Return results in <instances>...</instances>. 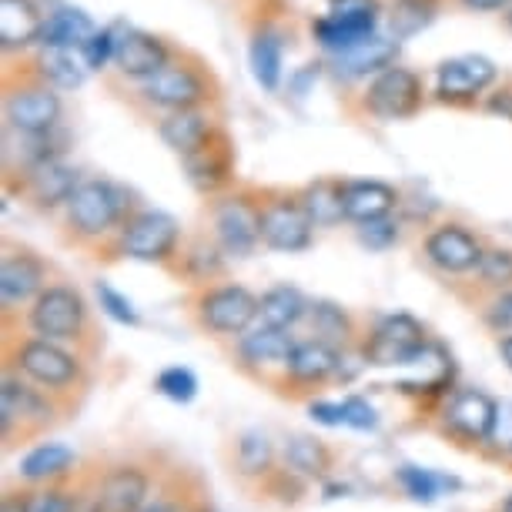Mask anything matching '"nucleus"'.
<instances>
[{
  "label": "nucleus",
  "mask_w": 512,
  "mask_h": 512,
  "mask_svg": "<svg viewBox=\"0 0 512 512\" xmlns=\"http://www.w3.org/2000/svg\"><path fill=\"white\" fill-rule=\"evenodd\" d=\"M452 0H385V34L395 41H412L439 21Z\"/></svg>",
  "instance_id": "36"
},
{
  "label": "nucleus",
  "mask_w": 512,
  "mask_h": 512,
  "mask_svg": "<svg viewBox=\"0 0 512 512\" xmlns=\"http://www.w3.org/2000/svg\"><path fill=\"white\" fill-rule=\"evenodd\" d=\"M168 462L164 452L108 459L98 482V512H144Z\"/></svg>",
  "instance_id": "17"
},
{
  "label": "nucleus",
  "mask_w": 512,
  "mask_h": 512,
  "mask_svg": "<svg viewBox=\"0 0 512 512\" xmlns=\"http://www.w3.org/2000/svg\"><path fill=\"white\" fill-rule=\"evenodd\" d=\"M308 405V415L318 422V425H328V429H335V425H345V412H342V402H325V399H312L305 402Z\"/></svg>",
  "instance_id": "52"
},
{
  "label": "nucleus",
  "mask_w": 512,
  "mask_h": 512,
  "mask_svg": "<svg viewBox=\"0 0 512 512\" xmlns=\"http://www.w3.org/2000/svg\"><path fill=\"white\" fill-rule=\"evenodd\" d=\"M108 88L144 121L191 108H225V81L205 54L181 44L178 54L158 74L138 84H121L108 77Z\"/></svg>",
  "instance_id": "1"
},
{
  "label": "nucleus",
  "mask_w": 512,
  "mask_h": 512,
  "mask_svg": "<svg viewBox=\"0 0 512 512\" xmlns=\"http://www.w3.org/2000/svg\"><path fill=\"white\" fill-rule=\"evenodd\" d=\"M496 512H512V496H506V499H502L499 506H496Z\"/></svg>",
  "instance_id": "56"
},
{
  "label": "nucleus",
  "mask_w": 512,
  "mask_h": 512,
  "mask_svg": "<svg viewBox=\"0 0 512 512\" xmlns=\"http://www.w3.org/2000/svg\"><path fill=\"white\" fill-rule=\"evenodd\" d=\"M94 295H98L101 312L108 315V318H114L118 325L141 328V312L134 308L131 298H128V295H121L114 285H108V282H94Z\"/></svg>",
  "instance_id": "46"
},
{
  "label": "nucleus",
  "mask_w": 512,
  "mask_h": 512,
  "mask_svg": "<svg viewBox=\"0 0 512 512\" xmlns=\"http://www.w3.org/2000/svg\"><path fill=\"white\" fill-rule=\"evenodd\" d=\"M185 318L198 335L218 345H231L251 325H258V295L241 282H211L201 288H188Z\"/></svg>",
  "instance_id": "9"
},
{
  "label": "nucleus",
  "mask_w": 512,
  "mask_h": 512,
  "mask_svg": "<svg viewBox=\"0 0 512 512\" xmlns=\"http://www.w3.org/2000/svg\"><path fill=\"white\" fill-rule=\"evenodd\" d=\"M178 47L181 44L171 41L168 34L124 24L121 41H118V54H114V67L108 71V77L111 81H121V84L148 81V77L158 74L161 67L178 54Z\"/></svg>",
  "instance_id": "23"
},
{
  "label": "nucleus",
  "mask_w": 512,
  "mask_h": 512,
  "mask_svg": "<svg viewBox=\"0 0 512 512\" xmlns=\"http://www.w3.org/2000/svg\"><path fill=\"white\" fill-rule=\"evenodd\" d=\"M185 238V228L171 211L141 205L124 221V228L114 235L111 245L94 255V262H144L168 272L175 265L181 245H185Z\"/></svg>",
  "instance_id": "10"
},
{
  "label": "nucleus",
  "mask_w": 512,
  "mask_h": 512,
  "mask_svg": "<svg viewBox=\"0 0 512 512\" xmlns=\"http://www.w3.org/2000/svg\"><path fill=\"white\" fill-rule=\"evenodd\" d=\"M64 419L67 412L54 395H47L41 385H34L24 375L0 369V442H4V452L44 439Z\"/></svg>",
  "instance_id": "8"
},
{
  "label": "nucleus",
  "mask_w": 512,
  "mask_h": 512,
  "mask_svg": "<svg viewBox=\"0 0 512 512\" xmlns=\"http://www.w3.org/2000/svg\"><path fill=\"white\" fill-rule=\"evenodd\" d=\"M228 472L231 479H238L241 486L255 492L262 482L272 476L278 469V452H275V442L258 429H245L231 439L228 446Z\"/></svg>",
  "instance_id": "29"
},
{
  "label": "nucleus",
  "mask_w": 512,
  "mask_h": 512,
  "mask_svg": "<svg viewBox=\"0 0 512 512\" xmlns=\"http://www.w3.org/2000/svg\"><path fill=\"white\" fill-rule=\"evenodd\" d=\"M121 31H124V21H114V24H101L88 41L81 47V57L88 64L91 74H108L114 67V54H118V41H121Z\"/></svg>",
  "instance_id": "43"
},
{
  "label": "nucleus",
  "mask_w": 512,
  "mask_h": 512,
  "mask_svg": "<svg viewBox=\"0 0 512 512\" xmlns=\"http://www.w3.org/2000/svg\"><path fill=\"white\" fill-rule=\"evenodd\" d=\"M476 318H479V325L486 328L489 335L512 332V288L486 298V302L476 308Z\"/></svg>",
  "instance_id": "47"
},
{
  "label": "nucleus",
  "mask_w": 512,
  "mask_h": 512,
  "mask_svg": "<svg viewBox=\"0 0 512 512\" xmlns=\"http://www.w3.org/2000/svg\"><path fill=\"white\" fill-rule=\"evenodd\" d=\"M198 512H215V506H211V502H205V506H201Z\"/></svg>",
  "instance_id": "57"
},
{
  "label": "nucleus",
  "mask_w": 512,
  "mask_h": 512,
  "mask_svg": "<svg viewBox=\"0 0 512 512\" xmlns=\"http://www.w3.org/2000/svg\"><path fill=\"white\" fill-rule=\"evenodd\" d=\"M512 288V245H502V241H492L489 251L482 255L479 268L472 275H466L462 282L449 285V292L459 298L466 308H476L486 302V298L506 292Z\"/></svg>",
  "instance_id": "27"
},
{
  "label": "nucleus",
  "mask_w": 512,
  "mask_h": 512,
  "mask_svg": "<svg viewBox=\"0 0 512 512\" xmlns=\"http://www.w3.org/2000/svg\"><path fill=\"white\" fill-rule=\"evenodd\" d=\"M154 392L178 405H188V402H195V395H198V375L185 369V365H168V369H161L154 375Z\"/></svg>",
  "instance_id": "45"
},
{
  "label": "nucleus",
  "mask_w": 512,
  "mask_h": 512,
  "mask_svg": "<svg viewBox=\"0 0 512 512\" xmlns=\"http://www.w3.org/2000/svg\"><path fill=\"white\" fill-rule=\"evenodd\" d=\"M338 362H342V349L308 335L295 345L292 359L278 375L272 392L288 402H312L318 392L338 382Z\"/></svg>",
  "instance_id": "22"
},
{
  "label": "nucleus",
  "mask_w": 512,
  "mask_h": 512,
  "mask_svg": "<svg viewBox=\"0 0 512 512\" xmlns=\"http://www.w3.org/2000/svg\"><path fill=\"white\" fill-rule=\"evenodd\" d=\"M138 208L141 198L134 188L108 175H91L77 185L71 201L57 215V235L67 248L94 258L101 248L111 245L114 235L124 228V221Z\"/></svg>",
  "instance_id": "3"
},
{
  "label": "nucleus",
  "mask_w": 512,
  "mask_h": 512,
  "mask_svg": "<svg viewBox=\"0 0 512 512\" xmlns=\"http://www.w3.org/2000/svg\"><path fill=\"white\" fill-rule=\"evenodd\" d=\"M201 231L218 241L231 262H245V258L262 251V231H258V201L255 185L241 181L231 191L218 198H208L201 208Z\"/></svg>",
  "instance_id": "11"
},
{
  "label": "nucleus",
  "mask_w": 512,
  "mask_h": 512,
  "mask_svg": "<svg viewBox=\"0 0 512 512\" xmlns=\"http://www.w3.org/2000/svg\"><path fill=\"white\" fill-rule=\"evenodd\" d=\"M482 114H489V118H502L512 124V74H502L499 84L486 94V101H482Z\"/></svg>",
  "instance_id": "49"
},
{
  "label": "nucleus",
  "mask_w": 512,
  "mask_h": 512,
  "mask_svg": "<svg viewBox=\"0 0 512 512\" xmlns=\"http://www.w3.org/2000/svg\"><path fill=\"white\" fill-rule=\"evenodd\" d=\"M399 54H402V41H395L392 34L382 31V34H375L372 41L352 47V51L322 57L325 77L335 84L338 91H342V98H345V94L362 88L365 81H372V77L379 71H385V67L399 64Z\"/></svg>",
  "instance_id": "24"
},
{
  "label": "nucleus",
  "mask_w": 512,
  "mask_h": 512,
  "mask_svg": "<svg viewBox=\"0 0 512 512\" xmlns=\"http://www.w3.org/2000/svg\"><path fill=\"white\" fill-rule=\"evenodd\" d=\"M318 77H325V61H322V57H318V61L302 64L298 71L288 74V94H295V98H305L308 88H312Z\"/></svg>",
  "instance_id": "51"
},
{
  "label": "nucleus",
  "mask_w": 512,
  "mask_h": 512,
  "mask_svg": "<svg viewBox=\"0 0 512 512\" xmlns=\"http://www.w3.org/2000/svg\"><path fill=\"white\" fill-rule=\"evenodd\" d=\"M98 31L94 17L84 11V7L64 4V0H54L47 4V21H44V34L37 47H61V51H81L84 41Z\"/></svg>",
  "instance_id": "35"
},
{
  "label": "nucleus",
  "mask_w": 512,
  "mask_h": 512,
  "mask_svg": "<svg viewBox=\"0 0 512 512\" xmlns=\"http://www.w3.org/2000/svg\"><path fill=\"white\" fill-rule=\"evenodd\" d=\"M225 124V108H191V111H175L164 114L154 121V134L161 138V144L171 154H188L191 148H198L211 131Z\"/></svg>",
  "instance_id": "32"
},
{
  "label": "nucleus",
  "mask_w": 512,
  "mask_h": 512,
  "mask_svg": "<svg viewBox=\"0 0 512 512\" xmlns=\"http://www.w3.org/2000/svg\"><path fill=\"white\" fill-rule=\"evenodd\" d=\"M512 0H452L456 11H466V14H506Z\"/></svg>",
  "instance_id": "53"
},
{
  "label": "nucleus",
  "mask_w": 512,
  "mask_h": 512,
  "mask_svg": "<svg viewBox=\"0 0 512 512\" xmlns=\"http://www.w3.org/2000/svg\"><path fill=\"white\" fill-rule=\"evenodd\" d=\"M342 175H318L305 185H298V198L312 218V225L318 231H335L342 225H349V215H345V198H342Z\"/></svg>",
  "instance_id": "33"
},
{
  "label": "nucleus",
  "mask_w": 512,
  "mask_h": 512,
  "mask_svg": "<svg viewBox=\"0 0 512 512\" xmlns=\"http://www.w3.org/2000/svg\"><path fill=\"white\" fill-rule=\"evenodd\" d=\"M228 268H231V258L218 248V241L205 235V231H195V235L185 238L175 265L168 268V275L185 288H201L211 282H225Z\"/></svg>",
  "instance_id": "26"
},
{
  "label": "nucleus",
  "mask_w": 512,
  "mask_h": 512,
  "mask_svg": "<svg viewBox=\"0 0 512 512\" xmlns=\"http://www.w3.org/2000/svg\"><path fill=\"white\" fill-rule=\"evenodd\" d=\"M308 308H312V298H308L302 288L278 282L258 295V322L295 332V328L308 318Z\"/></svg>",
  "instance_id": "38"
},
{
  "label": "nucleus",
  "mask_w": 512,
  "mask_h": 512,
  "mask_svg": "<svg viewBox=\"0 0 512 512\" xmlns=\"http://www.w3.org/2000/svg\"><path fill=\"white\" fill-rule=\"evenodd\" d=\"M0 114L4 131L14 134H47L64 128V91L47 84L41 74L27 64L24 54L4 57L0 71Z\"/></svg>",
  "instance_id": "5"
},
{
  "label": "nucleus",
  "mask_w": 512,
  "mask_h": 512,
  "mask_svg": "<svg viewBox=\"0 0 512 512\" xmlns=\"http://www.w3.org/2000/svg\"><path fill=\"white\" fill-rule=\"evenodd\" d=\"M305 325H308V332H312V338L335 345V349H355L365 332L362 322L349 312V308L338 305V302H328V298H315L312 308H308Z\"/></svg>",
  "instance_id": "34"
},
{
  "label": "nucleus",
  "mask_w": 512,
  "mask_h": 512,
  "mask_svg": "<svg viewBox=\"0 0 512 512\" xmlns=\"http://www.w3.org/2000/svg\"><path fill=\"white\" fill-rule=\"evenodd\" d=\"M342 412H345V425L355 429V432H375V429H379V412L372 409V402L365 399V395H345Z\"/></svg>",
  "instance_id": "48"
},
{
  "label": "nucleus",
  "mask_w": 512,
  "mask_h": 512,
  "mask_svg": "<svg viewBox=\"0 0 512 512\" xmlns=\"http://www.w3.org/2000/svg\"><path fill=\"white\" fill-rule=\"evenodd\" d=\"M342 198H345L349 225H362V221H375L385 215H399L402 201H405L402 188H395L392 181H382V178H345Z\"/></svg>",
  "instance_id": "30"
},
{
  "label": "nucleus",
  "mask_w": 512,
  "mask_h": 512,
  "mask_svg": "<svg viewBox=\"0 0 512 512\" xmlns=\"http://www.w3.org/2000/svg\"><path fill=\"white\" fill-rule=\"evenodd\" d=\"M47 21L44 0H0V54H31Z\"/></svg>",
  "instance_id": "28"
},
{
  "label": "nucleus",
  "mask_w": 512,
  "mask_h": 512,
  "mask_svg": "<svg viewBox=\"0 0 512 512\" xmlns=\"http://www.w3.org/2000/svg\"><path fill=\"white\" fill-rule=\"evenodd\" d=\"M37 486L34 482H21V486H7L4 499H0V512H34Z\"/></svg>",
  "instance_id": "50"
},
{
  "label": "nucleus",
  "mask_w": 512,
  "mask_h": 512,
  "mask_svg": "<svg viewBox=\"0 0 512 512\" xmlns=\"http://www.w3.org/2000/svg\"><path fill=\"white\" fill-rule=\"evenodd\" d=\"M295 345H298V338L292 332L258 322L231 345H225V355L231 359V369L272 392L278 375L285 372L288 359H292Z\"/></svg>",
  "instance_id": "20"
},
{
  "label": "nucleus",
  "mask_w": 512,
  "mask_h": 512,
  "mask_svg": "<svg viewBox=\"0 0 512 512\" xmlns=\"http://www.w3.org/2000/svg\"><path fill=\"white\" fill-rule=\"evenodd\" d=\"M382 31H385V14L382 11H372V14L322 11L318 17L308 21V34H312V41H315L318 51H322V57L352 51V47L372 41V37L382 34Z\"/></svg>",
  "instance_id": "25"
},
{
  "label": "nucleus",
  "mask_w": 512,
  "mask_h": 512,
  "mask_svg": "<svg viewBox=\"0 0 512 512\" xmlns=\"http://www.w3.org/2000/svg\"><path fill=\"white\" fill-rule=\"evenodd\" d=\"M496 352H499V359H502V365L512 372V332H506V335H496Z\"/></svg>",
  "instance_id": "54"
},
{
  "label": "nucleus",
  "mask_w": 512,
  "mask_h": 512,
  "mask_svg": "<svg viewBox=\"0 0 512 512\" xmlns=\"http://www.w3.org/2000/svg\"><path fill=\"white\" fill-rule=\"evenodd\" d=\"M496 419L499 399H492L482 389H472V385H459L429 419V429L462 452H482L492 446Z\"/></svg>",
  "instance_id": "13"
},
{
  "label": "nucleus",
  "mask_w": 512,
  "mask_h": 512,
  "mask_svg": "<svg viewBox=\"0 0 512 512\" xmlns=\"http://www.w3.org/2000/svg\"><path fill=\"white\" fill-rule=\"evenodd\" d=\"M502 67L486 54H456L436 64L432 104L449 111H479L486 94L496 88Z\"/></svg>",
  "instance_id": "18"
},
{
  "label": "nucleus",
  "mask_w": 512,
  "mask_h": 512,
  "mask_svg": "<svg viewBox=\"0 0 512 512\" xmlns=\"http://www.w3.org/2000/svg\"><path fill=\"white\" fill-rule=\"evenodd\" d=\"M402 228H405L402 215H385V218H375V221H362V225H352L355 241H359L365 251H372V255H382V251L399 245Z\"/></svg>",
  "instance_id": "44"
},
{
  "label": "nucleus",
  "mask_w": 512,
  "mask_h": 512,
  "mask_svg": "<svg viewBox=\"0 0 512 512\" xmlns=\"http://www.w3.org/2000/svg\"><path fill=\"white\" fill-rule=\"evenodd\" d=\"M81 181H84V171L67 161V154L4 171L7 198L17 195V201L31 205L37 215H51V218L61 215V208L71 201V195Z\"/></svg>",
  "instance_id": "16"
},
{
  "label": "nucleus",
  "mask_w": 512,
  "mask_h": 512,
  "mask_svg": "<svg viewBox=\"0 0 512 512\" xmlns=\"http://www.w3.org/2000/svg\"><path fill=\"white\" fill-rule=\"evenodd\" d=\"M506 466L512 469V446H509V452H506Z\"/></svg>",
  "instance_id": "58"
},
{
  "label": "nucleus",
  "mask_w": 512,
  "mask_h": 512,
  "mask_svg": "<svg viewBox=\"0 0 512 512\" xmlns=\"http://www.w3.org/2000/svg\"><path fill=\"white\" fill-rule=\"evenodd\" d=\"M91 365L81 352L51 338L31 335L24 328H0V369H11L47 395H54L67 419L81 409L91 389Z\"/></svg>",
  "instance_id": "2"
},
{
  "label": "nucleus",
  "mask_w": 512,
  "mask_h": 512,
  "mask_svg": "<svg viewBox=\"0 0 512 512\" xmlns=\"http://www.w3.org/2000/svg\"><path fill=\"white\" fill-rule=\"evenodd\" d=\"M282 0H251L248 17V67L265 94H278L285 84V54L292 31L285 24Z\"/></svg>",
  "instance_id": "15"
},
{
  "label": "nucleus",
  "mask_w": 512,
  "mask_h": 512,
  "mask_svg": "<svg viewBox=\"0 0 512 512\" xmlns=\"http://www.w3.org/2000/svg\"><path fill=\"white\" fill-rule=\"evenodd\" d=\"M258 201V231L262 248L278 255H305L315 245V225L298 198V188L282 185H255Z\"/></svg>",
  "instance_id": "14"
},
{
  "label": "nucleus",
  "mask_w": 512,
  "mask_h": 512,
  "mask_svg": "<svg viewBox=\"0 0 512 512\" xmlns=\"http://www.w3.org/2000/svg\"><path fill=\"white\" fill-rule=\"evenodd\" d=\"M94 466H98V459L77 462V466L71 472H64V476L41 482V486H37L34 512H77L81 509L84 489H88V482L94 476Z\"/></svg>",
  "instance_id": "37"
},
{
  "label": "nucleus",
  "mask_w": 512,
  "mask_h": 512,
  "mask_svg": "<svg viewBox=\"0 0 512 512\" xmlns=\"http://www.w3.org/2000/svg\"><path fill=\"white\" fill-rule=\"evenodd\" d=\"M14 328H24L31 335L51 338L67 349L81 352L88 362H98L104 352V332L94 315V305L88 295L77 288L71 278L57 275L41 295L34 298L31 308L21 315V322Z\"/></svg>",
  "instance_id": "4"
},
{
  "label": "nucleus",
  "mask_w": 512,
  "mask_h": 512,
  "mask_svg": "<svg viewBox=\"0 0 512 512\" xmlns=\"http://www.w3.org/2000/svg\"><path fill=\"white\" fill-rule=\"evenodd\" d=\"M432 101V88L425 84L422 71L405 67L402 61L385 67L365 81L362 88L345 94V111L355 121H372V124H405L415 121L425 111V104Z\"/></svg>",
  "instance_id": "6"
},
{
  "label": "nucleus",
  "mask_w": 512,
  "mask_h": 512,
  "mask_svg": "<svg viewBox=\"0 0 512 512\" xmlns=\"http://www.w3.org/2000/svg\"><path fill=\"white\" fill-rule=\"evenodd\" d=\"M181 175H185L188 188L198 198H218L241 185L238 178V144L231 138L228 124H221L208 134L198 148H191L188 154H181Z\"/></svg>",
  "instance_id": "21"
},
{
  "label": "nucleus",
  "mask_w": 512,
  "mask_h": 512,
  "mask_svg": "<svg viewBox=\"0 0 512 512\" xmlns=\"http://www.w3.org/2000/svg\"><path fill=\"white\" fill-rule=\"evenodd\" d=\"M27 64L44 77L47 84H54L57 91H77L88 81V64H84L81 51H61V47H34L31 54H24Z\"/></svg>",
  "instance_id": "39"
},
{
  "label": "nucleus",
  "mask_w": 512,
  "mask_h": 512,
  "mask_svg": "<svg viewBox=\"0 0 512 512\" xmlns=\"http://www.w3.org/2000/svg\"><path fill=\"white\" fill-rule=\"evenodd\" d=\"M57 278L54 265L37 248L0 238V328H14L31 302Z\"/></svg>",
  "instance_id": "12"
},
{
  "label": "nucleus",
  "mask_w": 512,
  "mask_h": 512,
  "mask_svg": "<svg viewBox=\"0 0 512 512\" xmlns=\"http://www.w3.org/2000/svg\"><path fill=\"white\" fill-rule=\"evenodd\" d=\"M502 31H506V34H512V4H509V11L502 14Z\"/></svg>",
  "instance_id": "55"
},
{
  "label": "nucleus",
  "mask_w": 512,
  "mask_h": 512,
  "mask_svg": "<svg viewBox=\"0 0 512 512\" xmlns=\"http://www.w3.org/2000/svg\"><path fill=\"white\" fill-rule=\"evenodd\" d=\"M395 479H399V486L409 492L415 502H432V499H439L442 492L462 489L459 479L442 476V472H432V469H419V466H402L395 472Z\"/></svg>",
  "instance_id": "42"
},
{
  "label": "nucleus",
  "mask_w": 512,
  "mask_h": 512,
  "mask_svg": "<svg viewBox=\"0 0 512 512\" xmlns=\"http://www.w3.org/2000/svg\"><path fill=\"white\" fill-rule=\"evenodd\" d=\"M205 502H211L205 479L195 469L168 462V469H164L161 482L154 486L144 512H198Z\"/></svg>",
  "instance_id": "31"
},
{
  "label": "nucleus",
  "mask_w": 512,
  "mask_h": 512,
  "mask_svg": "<svg viewBox=\"0 0 512 512\" xmlns=\"http://www.w3.org/2000/svg\"><path fill=\"white\" fill-rule=\"evenodd\" d=\"M282 462L308 482H325L335 469V449L315 436H292L282 449Z\"/></svg>",
  "instance_id": "40"
},
{
  "label": "nucleus",
  "mask_w": 512,
  "mask_h": 512,
  "mask_svg": "<svg viewBox=\"0 0 512 512\" xmlns=\"http://www.w3.org/2000/svg\"><path fill=\"white\" fill-rule=\"evenodd\" d=\"M432 345V335L419 318L409 312L379 315L362 332L359 349L372 369H402V365H415Z\"/></svg>",
  "instance_id": "19"
},
{
  "label": "nucleus",
  "mask_w": 512,
  "mask_h": 512,
  "mask_svg": "<svg viewBox=\"0 0 512 512\" xmlns=\"http://www.w3.org/2000/svg\"><path fill=\"white\" fill-rule=\"evenodd\" d=\"M489 245H492V238L482 235L466 218L442 215V218H432L425 228H419V238H415V262H419L425 272L442 278L449 288L476 272Z\"/></svg>",
  "instance_id": "7"
},
{
  "label": "nucleus",
  "mask_w": 512,
  "mask_h": 512,
  "mask_svg": "<svg viewBox=\"0 0 512 512\" xmlns=\"http://www.w3.org/2000/svg\"><path fill=\"white\" fill-rule=\"evenodd\" d=\"M77 462L81 459H77L67 446H61V442H37V446L21 459V479L41 486V482H51L57 476H64V472H71Z\"/></svg>",
  "instance_id": "41"
}]
</instances>
